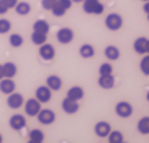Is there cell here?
<instances>
[{
  "mask_svg": "<svg viewBox=\"0 0 149 143\" xmlns=\"http://www.w3.org/2000/svg\"><path fill=\"white\" fill-rule=\"evenodd\" d=\"M56 0H42L41 1V6H42L43 10H52L53 6H54Z\"/></svg>",
  "mask_w": 149,
  "mask_h": 143,
  "instance_id": "32",
  "label": "cell"
},
{
  "mask_svg": "<svg viewBox=\"0 0 149 143\" xmlns=\"http://www.w3.org/2000/svg\"><path fill=\"white\" fill-rule=\"evenodd\" d=\"M10 45H11L12 47H20L22 45H23V38H22V35L19 34H11V37H10Z\"/></svg>",
  "mask_w": 149,
  "mask_h": 143,
  "instance_id": "28",
  "label": "cell"
},
{
  "mask_svg": "<svg viewBox=\"0 0 149 143\" xmlns=\"http://www.w3.org/2000/svg\"><path fill=\"white\" fill-rule=\"evenodd\" d=\"M140 69H141L142 74L145 76H149V54L144 55V58L140 62Z\"/></svg>",
  "mask_w": 149,
  "mask_h": 143,
  "instance_id": "29",
  "label": "cell"
},
{
  "mask_svg": "<svg viewBox=\"0 0 149 143\" xmlns=\"http://www.w3.org/2000/svg\"><path fill=\"white\" fill-rule=\"evenodd\" d=\"M142 10H144V12H145V14H149V0H148V1H145V4H144Z\"/></svg>",
  "mask_w": 149,
  "mask_h": 143,
  "instance_id": "35",
  "label": "cell"
},
{
  "mask_svg": "<svg viewBox=\"0 0 149 143\" xmlns=\"http://www.w3.org/2000/svg\"><path fill=\"white\" fill-rule=\"evenodd\" d=\"M63 109L64 112L68 113V115H73V113H76L79 111V104L77 101L72 100V99H69V97H65L63 100Z\"/></svg>",
  "mask_w": 149,
  "mask_h": 143,
  "instance_id": "12",
  "label": "cell"
},
{
  "mask_svg": "<svg viewBox=\"0 0 149 143\" xmlns=\"http://www.w3.org/2000/svg\"><path fill=\"white\" fill-rule=\"evenodd\" d=\"M104 24H106V27L110 31H118L122 27V24H123V19L118 14H110V15L106 16Z\"/></svg>",
  "mask_w": 149,
  "mask_h": 143,
  "instance_id": "2",
  "label": "cell"
},
{
  "mask_svg": "<svg viewBox=\"0 0 149 143\" xmlns=\"http://www.w3.org/2000/svg\"><path fill=\"white\" fill-rule=\"evenodd\" d=\"M33 30L37 31V32H43V34H47L49 32V30H50V26H49V23H47L46 20L43 19H38L34 22V24H33Z\"/></svg>",
  "mask_w": 149,
  "mask_h": 143,
  "instance_id": "21",
  "label": "cell"
},
{
  "mask_svg": "<svg viewBox=\"0 0 149 143\" xmlns=\"http://www.w3.org/2000/svg\"><path fill=\"white\" fill-rule=\"evenodd\" d=\"M4 78V73H3V65H0V80Z\"/></svg>",
  "mask_w": 149,
  "mask_h": 143,
  "instance_id": "36",
  "label": "cell"
},
{
  "mask_svg": "<svg viewBox=\"0 0 149 143\" xmlns=\"http://www.w3.org/2000/svg\"><path fill=\"white\" fill-rule=\"evenodd\" d=\"M146 100L149 101V90H148V93H146Z\"/></svg>",
  "mask_w": 149,
  "mask_h": 143,
  "instance_id": "39",
  "label": "cell"
},
{
  "mask_svg": "<svg viewBox=\"0 0 149 143\" xmlns=\"http://www.w3.org/2000/svg\"><path fill=\"white\" fill-rule=\"evenodd\" d=\"M146 41L148 39L145 37H140L134 41L133 43V49L137 54H145V47H146Z\"/></svg>",
  "mask_w": 149,
  "mask_h": 143,
  "instance_id": "20",
  "label": "cell"
},
{
  "mask_svg": "<svg viewBox=\"0 0 149 143\" xmlns=\"http://www.w3.org/2000/svg\"><path fill=\"white\" fill-rule=\"evenodd\" d=\"M36 99L41 104H46L52 99V89L47 85H41L36 90Z\"/></svg>",
  "mask_w": 149,
  "mask_h": 143,
  "instance_id": "6",
  "label": "cell"
},
{
  "mask_svg": "<svg viewBox=\"0 0 149 143\" xmlns=\"http://www.w3.org/2000/svg\"><path fill=\"white\" fill-rule=\"evenodd\" d=\"M24 104V100H23V96L20 93H16V92H12L8 95L7 97V105L10 108L12 109H18L20 108L22 105Z\"/></svg>",
  "mask_w": 149,
  "mask_h": 143,
  "instance_id": "10",
  "label": "cell"
},
{
  "mask_svg": "<svg viewBox=\"0 0 149 143\" xmlns=\"http://www.w3.org/2000/svg\"><path fill=\"white\" fill-rule=\"evenodd\" d=\"M67 97H69V99H72V100H74V101L81 100L83 97H84V89H83L81 86H77V85L72 86V88L68 89Z\"/></svg>",
  "mask_w": 149,
  "mask_h": 143,
  "instance_id": "17",
  "label": "cell"
},
{
  "mask_svg": "<svg viewBox=\"0 0 149 143\" xmlns=\"http://www.w3.org/2000/svg\"><path fill=\"white\" fill-rule=\"evenodd\" d=\"M109 138V143H122L123 142V135H122V132L119 131H113L111 130L110 134L107 135Z\"/></svg>",
  "mask_w": 149,
  "mask_h": 143,
  "instance_id": "27",
  "label": "cell"
},
{
  "mask_svg": "<svg viewBox=\"0 0 149 143\" xmlns=\"http://www.w3.org/2000/svg\"><path fill=\"white\" fill-rule=\"evenodd\" d=\"M146 16H148V20H149V14H146Z\"/></svg>",
  "mask_w": 149,
  "mask_h": 143,
  "instance_id": "41",
  "label": "cell"
},
{
  "mask_svg": "<svg viewBox=\"0 0 149 143\" xmlns=\"http://www.w3.org/2000/svg\"><path fill=\"white\" fill-rule=\"evenodd\" d=\"M111 131V126L107 122H99L95 124V134L100 138H107V135Z\"/></svg>",
  "mask_w": 149,
  "mask_h": 143,
  "instance_id": "14",
  "label": "cell"
},
{
  "mask_svg": "<svg viewBox=\"0 0 149 143\" xmlns=\"http://www.w3.org/2000/svg\"><path fill=\"white\" fill-rule=\"evenodd\" d=\"M98 84L103 89H111L115 85V78L113 74H106V76H99Z\"/></svg>",
  "mask_w": 149,
  "mask_h": 143,
  "instance_id": "16",
  "label": "cell"
},
{
  "mask_svg": "<svg viewBox=\"0 0 149 143\" xmlns=\"http://www.w3.org/2000/svg\"><path fill=\"white\" fill-rule=\"evenodd\" d=\"M142 1H148V0H142Z\"/></svg>",
  "mask_w": 149,
  "mask_h": 143,
  "instance_id": "42",
  "label": "cell"
},
{
  "mask_svg": "<svg viewBox=\"0 0 149 143\" xmlns=\"http://www.w3.org/2000/svg\"><path fill=\"white\" fill-rule=\"evenodd\" d=\"M31 41H33V43H34V45H38V46H41L42 43H45V42L47 41V34L33 31V34H31Z\"/></svg>",
  "mask_w": 149,
  "mask_h": 143,
  "instance_id": "26",
  "label": "cell"
},
{
  "mask_svg": "<svg viewBox=\"0 0 149 143\" xmlns=\"http://www.w3.org/2000/svg\"><path fill=\"white\" fill-rule=\"evenodd\" d=\"M41 103H39L37 99H29L26 103H24V112L26 115L30 116V117H34V116L38 115V112L41 111Z\"/></svg>",
  "mask_w": 149,
  "mask_h": 143,
  "instance_id": "4",
  "label": "cell"
},
{
  "mask_svg": "<svg viewBox=\"0 0 149 143\" xmlns=\"http://www.w3.org/2000/svg\"><path fill=\"white\" fill-rule=\"evenodd\" d=\"M106 74H113L111 64H102L99 68V76H106Z\"/></svg>",
  "mask_w": 149,
  "mask_h": 143,
  "instance_id": "31",
  "label": "cell"
},
{
  "mask_svg": "<svg viewBox=\"0 0 149 143\" xmlns=\"http://www.w3.org/2000/svg\"><path fill=\"white\" fill-rule=\"evenodd\" d=\"M10 126H11L12 130H15V131H20L22 128L26 127V117H24L23 115L15 113V115H12L11 119H10Z\"/></svg>",
  "mask_w": 149,
  "mask_h": 143,
  "instance_id": "11",
  "label": "cell"
},
{
  "mask_svg": "<svg viewBox=\"0 0 149 143\" xmlns=\"http://www.w3.org/2000/svg\"><path fill=\"white\" fill-rule=\"evenodd\" d=\"M7 11H8V7L3 3V0H0V15H4V14H7Z\"/></svg>",
  "mask_w": 149,
  "mask_h": 143,
  "instance_id": "34",
  "label": "cell"
},
{
  "mask_svg": "<svg viewBox=\"0 0 149 143\" xmlns=\"http://www.w3.org/2000/svg\"><path fill=\"white\" fill-rule=\"evenodd\" d=\"M72 0H56L54 6H53V8H52L50 11L53 12V15L54 16H63L65 15V12L69 10V8L72 7Z\"/></svg>",
  "mask_w": 149,
  "mask_h": 143,
  "instance_id": "3",
  "label": "cell"
},
{
  "mask_svg": "<svg viewBox=\"0 0 149 143\" xmlns=\"http://www.w3.org/2000/svg\"><path fill=\"white\" fill-rule=\"evenodd\" d=\"M15 82L12 81V78H7L4 77L0 80V92L4 93V95H10V93L15 92Z\"/></svg>",
  "mask_w": 149,
  "mask_h": 143,
  "instance_id": "13",
  "label": "cell"
},
{
  "mask_svg": "<svg viewBox=\"0 0 149 143\" xmlns=\"http://www.w3.org/2000/svg\"><path fill=\"white\" fill-rule=\"evenodd\" d=\"M83 10L86 14H90V15H100L104 11V6L99 0H84Z\"/></svg>",
  "mask_w": 149,
  "mask_h": 143,
  "instance_id": "1",
  "label": "cell"
},
{
  "mask_svg": "<svg viewBox=\"0 0 149 143\" xmlns=\"http://www.w3.org/2000/svg\"><path fill=\"white\" fill-rule=\"evenodd\" d=\"M56 38H57V41H58L60 43H63V45H68V43H71L72 41H73L74 34H73V31H72V28L63 27V28H60V30L57 31Z\"/></svg>",
  "mask_w": 149,
  "mask_h": 143,
  "instance_id": "7",
  "label": "cell"
},
{
  "mask_svg": "<svg viewBox=\"0 0 149 143\" xmlns=\"http://www.w3.org/2000/svg\"><path fill=\"white\" fill-rule=\"evenodd\" d=\"M72 1H73V3H83L84 0H72Z\"/></svg>",
  "mask_w": 149,
  "mask_h": 143,
  "instance_id": "38",
  "label": "cell"
},
{
  "mask_svg": "<svg viewBox=\"0 0 149 143\" xmlns=\"http://www.w3.org/2000/svg\"><path fill=\"white\" fill-rule=\"evenodd\" d=\"M15 11L18 15L26 16L30 14V11H31V6H30L27 1H18V4L15 6Z\"/></svg>",
  "mask_w": 149,
  "mask_h": 143,
  "instance_id": "23",
  "label": "cell"
},
{
  "mask_svg": "<svg viewBox=\"0 0 149 143\" xmlns=\"http://www.w3.org/2000/svg\"><path fill=\"white\" fill-rule=\"evenodd\" d=\"M11 30V22L8 19H0V34H7Z\"/></svg>",
  "mask_w": 149,
  "mask_h": 143,
  "instance_id": "30",
  "label": "cell"
},
{
  "mask_svg": "<svg viewBox=\"0 0 149 143\" xmlns=\"http://www.w3.org/2000/svg\"><path fill=\"white\" fill-rule=\"evenodd\" d=\"M3 3L6 4L8 7V10H10V8H15V6L18 4V0H3Z\"/></svg>",
  "mask_w": 149,
  "mask_h": 143,
  "instance_id": "33",
  "label": "cell"
},
{
  "mask_svg": "<svg viewBox=\"0 0 149 143\" xmlns=\"http://www.w3.org/2000/svg\"><path fill=\"white\" fill-rule=\"evenodd\" d=\"M37 119H38V122L41 124H43V126H49V124L54 123L56 115L52 109H47V108L42 109L41 108V111H39L38 115H37Z\"/></svg>",
  "mask_w": 149,
  "mask_h": 143,
  "instance_id": "5",
  "label": "cell"
},
{
  "mask_svg": "<svg viewBox=\"0 0 149 143\" xmlns=\"http://www.w3.org/2000/svg\"><path fill=\"white\" fill-rule=\"evenodd\" d=\"M3 142V136H1V134H0V143Z\"/></svg>",
  "mask_w": 149,
  "mask_h": 143,
  "instance_id": "40",
  "label": "cell"
},
{
  "mask_svg": "<svg viewBox=\"0 0 149 143\" xmlns=\"http://www.w3.org/2000/svg\"><path fill=\"white\" fill-rule=\"evenodd\" d=\"M115 113H117L119 117H130L132 113H133V107L130 103L127 101H119L117 105H115Z\"/></svg>",
  "mask_w": 149,
  "mask_h": 143,
  "instance_id": "8",
  "label": "cell"
},
{
  "mask_svg": "<svg viewBox=\"0 0 149 143\" xmlns=\"http://www.w3.org/2000/svg\"><path fill=\"white\" fill-rule=\"evenodd\" d=\"M54 55H56V50L50 43L45 42L39 46V57L42 58L43 61H52L54 58Z\"/></svg>",
  "mask_w": 149,
  "mask_h": 143,
  "instance_id": "9",
  "label": "cell"
},
{
  "mask_svg": "<svg viewBox=\"0 0 149 143\" xmlns=\"http://www.w3.org/2000/svg\"><path fill=\"white\" fill-rule=\"evenodd\" d=\"M104 55L109 61H117L119 55H121V51L117 46H107L104 49Z\"/></svg>",
  "mask_w": 149,
  "mask_h": 143,
  "instance_id": "19",
  "label": "cell"
},
{
  "mask_svg": "<svg viewBox=\"0 0 149 143\" xmlns=\"http://www.w3.org/2000/svg\"><path fill=\"white\" fill-rule=\"evenodd\" d=\"M137 130L142 135H148L149 134V116H144V117H141V119L138 120Z\"/></svg>",
  "mask_w": 149,
  "mask_h": 143,
  "instance_id": "24",
  "label": "cell"
},
{
  "mask_svg": "<svg viewBox=\"0 0 149 143\" xmlns=\"http://www.w3.org/2000/svg\"><path fill=\"white\" fill-rule=\"evenodd\" d=\"M145 54H149V39L146 41V47H145Z\"/></svg>",
  "mask_w": 149,
  "mask_h": 143,
  "instance_id": "37",
  "label": "cell"
},
{
  "mask_svg": "<svg viewBox=\"0 0 149 143\" xmlns=\"http://www.w3.org/2000/svg\"><path fill=\"white\" fill-rule=\"evenodd\" d=\"M16 72H18V68L14 62H6L3 64V73L4 77L7 78H14L16 76Z\"/></svg>",
  "mask_w": 149,
  "mask_h": 143,
  "instance_id": "18",
  "label": "cell"
},
{
  "mask_svg": "<svg viewBox=\"0 0 149 143\" xmlns=\"http://www.w3.org/2000/svg\"><path fill=\"white\" fill-rule=\"evenodd\" d=\"M46 85L52 89V92H57L61 89L63 86V80L58 77V76H56V74H52L49 77L46 78Z\"/></svg>",
  "mask_w": 149,
  "mask_h": 143,
  "instance_id": "15",
  "label": "cell"
},
{
  "mask_svg": "<svg viewBox=\"0 0 149 143\" xmlns=\"http://www.w3.org/2000/svg\"><path fill=\"white\" fill-rule=\"evenodd\" d=\"M79 53H80V55H81L83 58H92L95 55V49L92 45L86 43V45H83V46L79 49Z\"/></svg>",
  "mask_w": 149,
  "mask_h": 143,
  "instance_id": "25",
  "label": "cell"
},
{
  "mask_svg": "<svg viewBox=\"0 0 149 143\" xmlns=\"http://www.w3.org/2000/svg\"><path fill=\"white\" fill-rule=\"evenodd\" d=\"M43 140H45V135L41 130L34 128L30 131V135H29V142L30 143H42Z\"/></svg>",
  "mask_w": 149,
  "mask_h": 143,
  "instance_id": "22",
  "label": "cell"
}]
</instances>
